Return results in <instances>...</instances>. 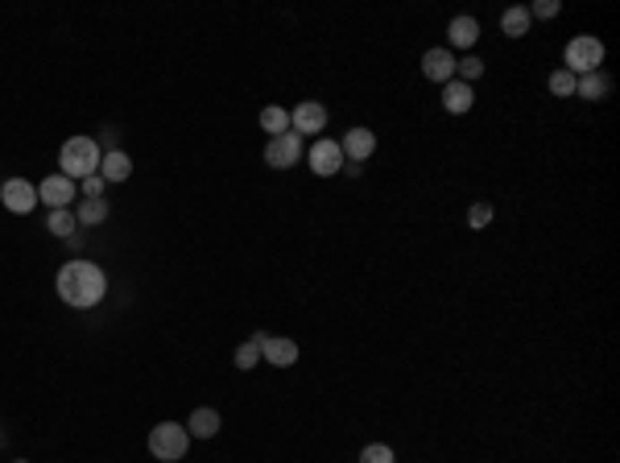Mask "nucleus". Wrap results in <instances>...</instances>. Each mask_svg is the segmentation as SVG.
<instances>
[{"instance_id": "obj_1", "label": "nucleus", "mask_w": 620, "mask_h": 463, "mask_svg": "<svg viewBox=\"0 0 620 463\" xmlns=\"http://www.w3.org/2000/svg\"><path fill=\"white\" fill-rule=\"evenodd\" d=\"M54 290H58V298L66 302V306H75V311H91V306H99L108 294V273L99 270L96 261H66L63 270H58V281H54Z\"/></svg>"}, {"instance_id": "obj_2", "label": "nucleus", "mask_w": 620, "mask_h": 463, "mask_svg": "<svg viewBox=\"0 0 620 463\" xmlns=\"http://www.w3.org/2000/svg\"><path fill=\"white\" fill-rule=\"evenodd\" d=\"M99 158H104V153H99V145L91 137H71L63 150H58V166H63L58 174H66L71 183H83V178L99 174Z\"/></svg>"}, {"instance_id": "obj_3", "label": "nucleus", "mask_w": 620, "mask_h": 463, "mask_svg": "<svg viewBox=\"0 0 620 463\" xmlns=\"http://www.w3.org/2000/svg\"><path fill=\"white\" fill-rule=\"evenodd\" d=\"M186 447H191V431L186 426H178V422H158L150 431V455L161 463H174L186 455Z\"/></svg>"}, {"instance_id": "obj_4", "label": "nucleus", "mask_w": 620, "mask_h": 463, "mask_svg": "<svg viewBox=\"0 0 620 463\" xmlns=\"http://www.w3.org/2000/svg\"><path fill=\"white\" fill-rule=\"evenodd\" d=\"M567 71L571 75H591V71H599L604 66V42H599L596 33H579V38H571L567 42Z\"/></svg>"}, {"instance_id": "obj_5", "label": "nucleus", "mask_w": 620, "mask_h": 463, "mask_svg": "<svg viewBox=\"0 0 620 463\" xmlns=\"http://www.w3.org/2000/svg\"><path fill=\"white\" fill-rule=\"evenodd\" d=\"M302 153H306V150H302L298 133H281V137L265 141V166H273V170H289V166H298Z\"/></svg>"}, {"instance_id": "obj_6", "label": "nucleus", "mask_w": 620, "mask_h": 463, "mask_svg": "<svg viewBox=\"0 0 620 463\" xmlns=\"http://www.w3.org/2000/svg\"><path fill=\"white\" fill-rule=\"evenodd\" d=\"M253 339H257L261 360H265V364H273V368L298 364V344H294V339H286V335H265V331H257Z\"/></svg>"}, {"instance_id": "obj_7", "label": "nucleus", "mask_w": 620, "mask_h": 463, "mask_svg": "<svg viewBox=\"0 0 620 463\" xmlns=\"http://www.w3.org/2000/svg\"><path fill=\"white\" fill-rule=\"evenodd\" d=\"M306 162H310V170L319 174V178H332V174H340V170H343V150H340V141L319 137V141H314V145L306 150Z\"/></svg>"}, {"instance_id": "obj_8", "label": "nucleus", "mask_w": 620, "mask_h": 463, "mask_svg": "<svg viewBox=\"0 0 620 463\" xmlns=\"http://www.w3.org/2000/svg\"><path fill=\"white\" fill-rule=\"evenodd\" d=\"M75 194H79V186L66 178V174H50V178H42L38 183V203H46L50 211H63V207H71L75 203Z\"/></svg>"}, {"instance_id": "obj_9", "label": "nucleus", "mask_w": 620, "mask_h": 463, "mask_svg": "<svg viewBox=\"0 0 620 463\" xmlns=\"http://www.w3.org/2000/svg\"><path fill=\"white\" fill-rule=\"evenodd\" d=\"M0 203L9 207L13 216H30L38 203V186L30 178H9V183H0Z\"/></svg>"}, {"instance_id": "obj_10", "label": "nucleus", "mask_w": 620, "mask_h": 463, "mask_svg": "<svg viewBox=\"0 0 620 463\" xmlns=\"http://www.w3.org/2000/svg\"><path fill=\"white\" fill-rule=\"evenodd\" d=\"M323 129H327V108L319 99H302L298 108H289V133L310 137V133H323Z\"/></svg>"}, {"instance_id": "obj_11", "label": "nucleus", "mask_w": 620, "mask_h": 463, "mask_svg": "<svg viewBox=\"0 0 620 463\" xmlns=\"http://www.w3.org/2000/svg\"><path fill=\"white\" fill-rule=\"evenodd\" d=\"M340 150H343V162H368L376 153V133L373 129H348L340 141Z\"/></svg>"}, {"instance_id": "obj_12", "label": "nucleus", "mask_w": 620, "mask_h": 463, "mask_svg": "<svg viewBox=\"0 0 620 463\" xmlns=\"http://www.w3.org/2000/svg\"><path fill=\"white\" fill-rule=\"evenodd\" d=\"M422 75H426L430 83H451V79H455V55H451L447 46L426 50V55H422Z\"/></svg>"}, {"instance_id": "obj_13", "label": "nucleus", "mask_w": 620, "mask_h": 463, "mask_svg": "<svg viewBox=\"0 0 620 463\" xmlns=\"http://www.w3.org/2000/svg\"><path fill=\"white\" fill-rule=\"evenodd\" d=\"M608 91H612V79H608V71H604V66H599V71H591V75H579L575 79V96L588 99V104L608 99Z\"/></svg>"}, {"instance_id": "obj_14", "label": "nucleus", "mask_w": 620, "mask_h": 463, "mask_svg": "<svg viewBox=\"0 0 620 463\" xmlns=\"http://www.w3.org/2000/svg\"><path fill=\"white\" fill-rule=\"evenodd\" d=\"M447 42H451V50H471V46L480 42V21L476 17H451Z\"/></svg>"}, {"instance_id": "obj_15", "label": "nucleus", "mask_w": 620, "mask_h": 463, "mask_svg": "<svg viewBox=\"0 0 620 463\" xmlns=\"http://www.w3.org/2000/svg\"><path fill=\"white\" fill-rule=\"evenodd\" d=\"M471 104H476V91H471L468 83H460V79L443 83V108H447L451 116H463V112H471Z\"/></svg>"}, {"instance_id": "obj_16", "label": "nucleus", "mask_w": 620, "mask_h": 463, "mask_svg": "<svg viewBox=\"0 0 620 463\" xmlns=\"http://www.w3.org/2000/svg\"><path fill=\"white\" fill-rule=\"evenodd\" d=\"M133 174V158L125 150H108L104 158H99V178L104 183H125Z\"/></svg>"}, {"instance_id": "obj_17", "label": "nucleus", "mask_w": 620, "mask_h": 463, "mask_svg": "<svg viewBox=\"0 0 620 463\" xmlns=\"http://www.w3.org/2000/svg\"><path fill=\"white\" fill-rule=\"evenodd\" d=\"M186 431H191V439H215V434H220V414L199 406L191 414V422H186Z\"/></svg>"}, {"instance_id": "obj_18", "label": "nucleus", "mask_w": 620, "mask_h": 463, "mask_svg": "<svg viewBox=\"0 0 620 463\" xmlns=\"http://www.w3.org/2000/svg\"><path fill=\"white\" fill-rule=\"evenodd\" d=\"M530 21H534V17H530V9H525V4H513V9L501 13L504 38H525V33H530Z\"/></svg>"}, {"instance_id": "obj_19", "label": "nucleus", "mask_w": 620, "mask_h": 463, "mask_svg": "<svg viewBox=\"0 0 620 463\" xmlns=\"http://www.w3.org/2000/svg\"><path fill=\"white\" fill-rule=\"evenodd\" d=\"M108 216H112L108 199H79V207H75V219H79V224H104Z\"/></svg>"}, {"instance_id": "obj_20", "label": "nucleus", "mask_w": 620, "mask_h": 463, "mask_svg": "<svg viewBox=\"0 0 620 463\" xmlns=\"http://www.w3.org/2000/svg\"><path fill=\"white\" fill-rule=\"evenodd\" d=\"M46 227H50L54 236H75L79 232V219H75V211H71V207H63V211H50V216H46Z\"/></svg>"}, {"instance_id": "obj_21", "label": "nucleus", "mask_w": 620, "mask_h": 463, "mask_svg": "<svg viewBox=\"0 0 620 463\" xmlns=\"http://www.w3.org/2000/svg\"><path fill=\"white\" fill-rule=\"evenodd\" d=\"M261 129H265L269 137H281V133H289V112L278 108V104H269V108L261 112Z\"/></svg>"}, {"instance_id": "obj_22", "label": "nucleus", "mask_w": 620, "mask_h": 463, "mask_svg": "<svg viewBox=\"0 0 620 463\" xmlns=\"http://www.w3.org/2000/svg\"><path fill=\"white\" fill-rule=\"evenodd\" d=\"M484 75V63L476 55H463V58H455V79H460V83H476V79Z\"/></svg>"}, {"instance_id": "obj_23", "label": "nucleus", "mask_w": 620, "mask_h": 463, "mask_svg": "<svg viewBox=\"0 0 620 463\" xmlns=\"http://www.w3.org/2000/svg\"><path fill=\"white\" fill-rule=\"evenodd\" d=\"M550 96H555V99H571V96H575V75H571L567 66H558L555 75H550Z\"/></svg>"}, {"instance_id": "obj_24", "label": "nucleus", "mask_w": 620, "mask_h": 463, "mask_svg": "<svg viewBox=\"0 0 620 463\" xmlns=\"http://www.w3.org/2000/svg\"><path fill=\"white\" fill-rule=\"evenodd\" d=\"M257 364H261V347H257V339H248V344L236 347V368H240V373H248V368H257Z\"/></svg>"}, {"instance_id": "obj_25", "label": "nucleus", "mask_w": 620, "mask_h": 463, "mask_svg": "<svg viewBox=\"0 0 620 463\" xmlns=\"http://www.w3.org/2000/svg\"><path fill=\"white\" fill-rule=\"evenodd\" d=\"M360 463H397V455H393L389 442H368V447L360 451Z\"/></svg>"}, {"instance_id": "obj_26", "label": "nucleus", "mask_w": 620, "mask_h": 463, "mask_svg": "<svg viewBox=\"0 0 620 463\" xmlns=\"http://www.w3.org/2000/svg\"><path fill=\"white\" fill-rule=\"evenodd\" d=\"M530 9V17H538V21H550V17H558V0H534V4H525Z\"/></svg>"}, {"instance_id": "obj_27", "label": "nucleus", "mask_w": 620, "mask_h": 463, "mask_svg": "<svg viewBox=\"0 0 620 463\" xmlns=\"http://www.w3.org/2000/svg\"><path fill=\"white\" fill-rule=\"evenodd\" d=\"M468 224H471V227H488V224H492V203H471Z\"/></svg>"}, {"instance_id": "obj_28", "label": "nucleus", "mask_w": 620, "mask_h": 463, "mask_svg": "<svg viewBox=\"0 0 620 463\" xmlns=\"http://www.w3.org/2000/svg\"><path fill=\"white\" fill-rule=\"evenodd\" d=\"M104 178H99V174H91V178H83V183H79V191H83V199H104Z\"/></svg>"}, {"instance_id": "obj_29", "label": "nucleus", "mask_w": 620, "mask_h": 463, "mask_svg": "<svg viewBox=\"0 0 620 463\" xmlns=\"http://www.w3.org/2000/svg\"><path fill=\"white\" fill-rule=\"evenodd\" d=\"M22 463H25V459H22Z\"/></svg>"}]
</instances>
